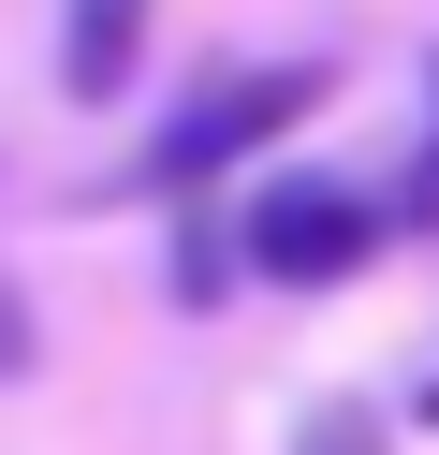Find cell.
Here are the masks:
<instances>
[{
    "instance_id": "277c9868",
    "label": "cell",
    "mask_w": 439,
    "mask_h": 455,
    "mask_svg": "<svg viewBox=\"0 0 439 455\" xmlns=\"http://www.w3.org/2000/svg\"><path fill=\"white\" fill-rule=\"evenodd\" d=\"M234 265H249V250H220V235L191 220V235H176V308H220V294H234Z\"/></svg>"
},
{
    "instance_id": "7a4b0ae2",
    "label": "cell",
    "mask_w": 439,
    "mask_h": 455,
    "mask_svg": "<svg viewBox=\"0 0 439 455\" xmlns=\"http://www.w3.org/2000/svg\"><path fill=\"white\" fill-rule=\"evenodd\" d=\"M234 250H249L263 279H293V294H322V279H351L380 250V206L337 191V177H278V191H249V235Z\"/></svg>"
},
{
    "instance_id": "8992f818",
    "label": "cell",
    "mask_w": 439,
    "mask_h": 455,
    "mask_svg": "<svg viewBox=\"0 0 439 455\" xmlns=\"http://www.w3.org/2000/svg\"><path fill=\"white\" fill-rule=\"evenodd\" d=\"M410 220L439 235V60H425V162H410Z\"/></svg>"
},
{
    "instance_id": "6da1fadb",
    "label": "cell",
    "mask_w": 439,
    "mask_h": 455,
    "mask_svg": "<svg viewBox=\"0 0 439 455\" xmlns=\"http://www.w3.org/2000/svg\"><path fill=\"white\" fill-rule=\"evenodd\" d=\"M322 103V60H249V74H205L191 103H176L161 132H146V162H132V191H205V177H234L249 148H278L293 118Z\"/></svg>"
},
{
    "instance_id": "3957f363",
    "label": "cell",
    "mask_w": 439,
    "mask_h": 455,
    "mask_svg": "<svg viewBox=\"0 0 439 455\" xmlns=\"http://www.w3.org/2000/svg\"><path fill=\"white\" fill-rule=\"evenodd\" d=\"M132 74H146V0H59V89L117 103Z\"/></svg>"
},
{
    "instance_id": "5b68a950",
    "label": "cell",
    "mask_w": 439,
    "mask_h": 455,
    "mask_svg": "<svg viewBox=\"0 0 439 455\" xmlns=\"http://www.w3.org/2000/svg\"><path fill=\"white\" fill-rule=\"evenodd\" d=\"M293 455H396V441H380V411H351V396H337V411H308V441H293Z\"/></svg>"
},
{
    "instance_id": "52a82bcc",
    "label": "cell",
    "mask_w": 439,
    "mask_h": 455,
    "mask_svg": "<svg viewBox=\"0 0 439 455\" xmlns=\"http://www.w3.org/2000/svg\"><path fill=\"white\" fill-rule=\"evenodd\" d=\"M29 353H44V323H29V294L0 279V382H29Z\"/></svg>"
}]
</instances>
